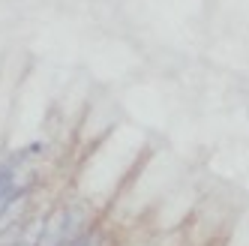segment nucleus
Masks as SVG:
<instances>
[{
	"label": "nucleus",
	"instance_id": "obj_1",
	"mask_svg": "<svg viewBox=\"0 0 249 246\" xmlns=\"http://www.w3.org/2000/svg\"><path fill=\"white\" fill-rule=\"evenodd\" d=\"M57 246H102V228L93 225V228H81L78 234L60 240Z\"/></svg>",
	"mask_w": 249,
	"mask_h": 246
}]
</instances>
